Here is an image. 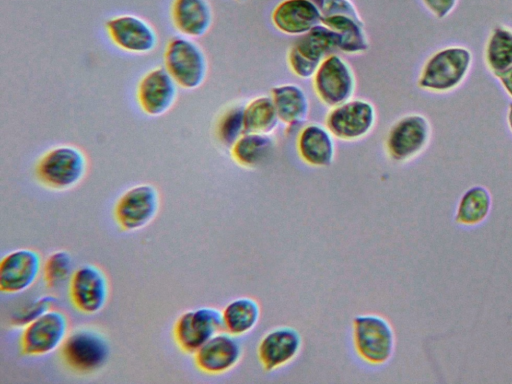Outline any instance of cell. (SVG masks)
I'll use <instances>...</instances> for the list:
<instances>
[{
  "mask_svg": "<svg viewBox=\"0 0 512 384\" xmlns=\"http://www.w3.org/2000/svg\"><path fill=\"white\" fill-rule=\"evenodd\" d=\"M213 18L209 0H172L170 19L182 36L192 39L203 37L210 30Z\"/></svg>",
  "mask_w": 512,
  "mask_h": 384,
  "instance_id": "ffe728a7",
  "label": "cell"
},
{
  "mask_svg": "<svg viewBox=\"0 0 512 384\" xmlns=\"http://www.w3.org/2000/svg\"><path fill=\"white\" fill-rule=\"evenodd\" d=\"M67 315L50 309L23 327L20 349L27 356H44L61 348L69 330Z\"/></svg>",
  "mask_w": 512,
  "mask_h": 384,
  "instance_id": "52a82bcc",
  "label": "cell"
},
{
  "mask_svg": "<svg viewBox=\"0 0 512 384\" xmlns=\"http://www.w3.org/2000/svg\"><path fill=\"white\" fill-rule=\"evenodd\" d=\"M279 121L271 96H259L244 106L245 132L270 135Z\"/></svg>",
  "mask_w": 512,
  "mask_h": 384,
  "instance_id": "4316f807",
  "label": "cell"
},
{
  "mask_svg": "<svg viewBox=\"0 0 512 384\" xmlns=\"http://www.w3.org/2000/svg\"><path fill=\"white\" fill-rule=\"evenodd\" d=\"M339 44V34L320 23L294 41L287 54L288 65L297 77L313 78L322 61L337 54Z\"/></svg>",
  "mask_w": 512,
  "mask_h": 384,
  "instance_id": "3957f363",
  "label": "cell"
},
{
  "mask_svg": "<svg viewBox=\"0 0 512 384\" xmlns=\"http://www.w3.org/2000/svg\"><path fill=\"white\" fill-rule=\"evenodd\" d=\"M422 2L437 18H444L454 9L457 0H422Z\"/></svg>",
  "mask_w": 512,
  "mask_h": 384,
  "instance_id": "d6a6232c",
  "label": "cell"
},
{
  "mask_svg": "<svg viewBox=\"0 0 512 384\" xmlns=\"http://www.w3.org/2000/svg\"><path fill=\"white\" fill-rule=\"evenodd\" d=\"M222 330L221 311L214 307H199L187 310L177 318L173 335L181 350L194 354Z\"/></svg>",
  "mask_w": 512,
  "mask_h": 384,
  "instance_id": "8fae6325",
  "label": "cell"
},
{
  "mask_svg": "<svg viewBox=\"0 0 512 384\" xmlns=\"http://www.w3.org/2000/svg\"><path fill=\"white\" fill-rule=\"evenodd\" d=\"M321 12L322 17L348 16L356 20H362L356 6L351 0H325Z\"/></svg>",
  "mask_w": 512,
  "mask_h": 384,
  "instance_id": "1f68e13d",
  "label": "cell"
},
{
  "mask_svg": "<svg viewBox=\"0 0 512 384\" xmlns=\"http://www.w3.org/2000/svg\"><path fill=\"white\" fill-rule=\"evenodd\" d=\"M223 330L242 336L250 332L260 319V306L250 297H238L226 304L221 311Z\"/></svg>",
  "mask_w": 512,
  "mask_h": 384,
  "instance_id": "603a6c76",
  "label": "cell"
},
{
  "mask_svg": "<svg viewBox=\"0 0 512 384\" xmlns=\"http://www.w3.org/2000/svg\"><path fill=\"white\" fill-rule=\"evenodd\" d=\"M110 347L106 337L97 329L78 327L69 332L60 348V355L71 370L89 374L107 362Z\"/></svg>",
  "mask_w": 512,
  "mask_h": 384,
  "instance_id": "277c9868",
  "label": "cell"
},
{
  "mask_svg": "<svg viewBox=\"0 0 512 384\" xmlns=\"http://www.w3.org/2000/svg\"><path fill=\"white\" fill-rule=\"evenodd\" d=\"M374 106L362 99H350L332 107L325 119L326 128L341 140L354 141L366 136L374 127Z\"/></svg>",
  "mask_w": 512,
  "mask_h": 384,
  "instance_id": "4fadbf2b",
  "label": "cell"
},
{
  "mask_svg": "<svg viewBox=\"0 0 512 384\" xmlns=\"http://www.w3.org/2000/svg\"><path fill=\"white\" fill-rule=\"evenodd\" d=\"M279 120L287 128L301 126L309 115V99L304 90L296 84H281L271 90Z\"/></svg>",
  "mask_w": 512,
  "mask_h": 384,
  "instance_id": "7402d4cb",
  "label": "cell"
},
{
  "mask_svg": "<svg viewBox=\"0 0 512 384\" xmlns=\"http://www.w3.org/2000/svg\"><path fill=\"white\" fill-rule=\"evenodd\" d=\"M245 133L244 106L228 108L219 118L216 134L220 143L226 147L232 145Z\"/></svg>",
  "mask_w": 512,
  "mask_h": 384,
  "instance_id": "f546056e",
  "label": "cell"
},
{
  "mask_svg": "<svg viewBox=\"0 0 512 384\" xmlns=\"http://www.w3.org/2000/svg\"><path fill=\"white\" fill-rule=\"evenodd\" d=\"M274 149L273 139L267 134L245 132L231 147L235 162L247 168L264 163Z\"/></svg>",
  "mask_w": 512,
  "mask_h": 384,
  "instance_id": "d4e9b609",
  "label": "cell"
},
{
  "mask_svg": "<svg viewBox=\"0 0 512 384\" xmlns=\"http://www.w3.org/2000/svg\"><path fill=\"white\" fill-rule=\"evenodd\" d=\"M301 344V336L294 328H274L264 334L259 342V362L266 371L278 369L298 355Z\"/></svg>",
  "mask_w": 512,
  "mask_h": 384,
  "instance_id": "ac0fdd59",
  "label": "cell"
},
{
  "mask_svg": "<svg viewBox=\"0 0 512 384\" xmlns=\"http://www.w3.org/2000/svg\"><path fill=\"white\" fill-rule=\"evenodd\" d=\"M73 272V259L65 250L52 252L43 262L42 273L49 288H59L69 283Z\"/></svg>",
  "mask_w": 512,
  "mask_h": 384,
  "instance_id": "f1b7e54d",
  "label": "cell"
},
{
  "mask_svg": "<svg viewBox=\"0 0 512 384\" xmlns=\"http://www.w3.org/2000/svg\"><path fill=\"white\" fill-rule=\"evenodd\" d=\"M497 76L505 91L512 97V66Z\"/></svg>",
  "mask_w": 512,
  "mask_h": 384,
  "instance_id": "836d02e7",
  "label": "cell"
},
{
  "mask_svg": "<svg viewBox=\"0 0 512 384\" xmlns=\"http://www.w3.org/2000/svg\"><path fill=\"white\" fill-rule=\"evenodd\" d=\"M178 85L163 66L148 70L138 81L136 101L141 111L150 117L169 112L178 97Z\"/></svg>",
  "mask_w": 512,
  "mask_h": 384,
  "instance_id": "5bb4252c",
  "label": "cell"
},
{
  "mask_svg": "<svg viewBox=\"0 0 512 384\" xmlns=\"http://www.w3.org/2000/svg\"><path fill=\"white\" fill-rule=\"evenodd\" d=\"M41 255L34 249L19 248L6 254L0 263V290L18 294L31 288L42 273Z\"/></svg>",
  "mask_w": 512,
  "mask_h": 384,
  "instance_id": "9a60e30c",
  "label": "cell"
},
{
  "mask_svg": "<svg viewBox=\"0 0 512 384\" xmlns=\"http://www.w3.org/2000/svg\"><path fill=\"white\" fill-rule=\"evenodd\" d=\"M164 67L184 90L203 85L208 74V60L202 47L192 38L172 36L163 54Z\"/></svg>",
  "mask_w": 512,
  "mask_h": 384,
  "instance_id": "7a4b0ae2",
  "label": "cell"
},
{
  "mask_svg": "<svg viewBox=\"0 0 512 384\" xmlns=\"http://www.w3.org/2000/svg\"><path fill=\"white\" fill-rule=\"evenodd\" d=\"M491 209V196L483 186L469 188L460 198L455 222L462 226H476L482 223Z\"/></svg>",
  "mask_w": 512,
  "mask_h": 384,
  "instance_id": "484cf974",
  "label": "cell"
},
{
  "mask_svg": "<svg viewBox=\"0 0 512 384\" xmlns=\"http://www.w3.org/2000/svg\"><path fill=\"white\" fill-rule=\"evenodd\" d=\"M313 4H315L320 9L323 7L325 0H307Z\"/></svg>",
  "mask_w": 512,
  "mask_h": 384,
  "instance_id": "d590c367",
  "label": "cell"
},
{
  "mask_svg": "<svg viewBox=\"0 0 512 384\" xmlns=\"http://www.w3.org/2000/svg\"><path fill=\"white\" fill-rule=\"evenodd\" d=\"M88 168V157L80 147L59 144L40 156L35 165V177L47 189L66 191L82 182Z\"/></svg>",
  "mask_w": 512,
  "mask_h": 384,
  "instance_id": "6da1fadb",
  "label": "cell"
},
{
  "mask_svg": "<svg viewBox=\"0 0 512 384\" xmlns=\"http://www.w3.org/2000/svg\"><path fill=\"white\" fill-rule=\"evenodd\" d=\"M471 53L463 47H448L433 54L424 64L418 79L422 89L444 92L458 86L466 76Z\"/></svg>",
  "mask_w": 512,
  "mask_h": 384,
  "instance_id": "8992f818",
  "label": "cell"
},
{
  "mask_svg": "<svg viewBox=\"0 0 512 384\" xmlns=\"http://www.w3.org/2000/svg\"><path fill=\"white\" fill-rule=\"evenodd\" d=\"M313 86L325 105L335 107L351 99L356 80L350 65L339 55L332 54L318 67Z\"/></svg>",
  "mask_w": 512,
  "mask_h": 384,
  "instance_id": "30bf717a",
  "label": "cell"
},
{
  "mask_svg": "<svg viewBox=\"0 0 512 384\" xmlns=\"http://www.w3.org/2000/svg\"><path fill=\"white\" fill-rule=\"evenodd\" d=\"M105 31L118 49L134 55H146L158 45V34L146 19L134 14H119L106 20Z\"/></svg>",
  "mask_w": 512,
  "mask_h": 384,
  "instance_id": "9c48e42d",
  "label": "cell"
},
{
  "mask_svg": "<svg viewBox=\"0 0 512 384\" xmlns=\"http://www.w3.org/2000/svg\"><path fill=\"white\" fill-rule=\"evenodd\" d=\"M69 297L79 312L99 313L109 298V281L104 271L94 264L76 268L69 281Z\"/></svg>",
  "mask_w": 512,
  "mask_h": 384,
  "instance_id": "7c38bea8",
  "label": "cell"
},
{
  "mask_svg": "<svg viewBox=\"0 0 512 384\" xmlns=\"http://www.w3.org/2000/svg\"><path fill=\"white\" fill-rule=\"evenodd\" d=\"M160 203L157 187L151 183H140L124 191L118 198L114 218L123 231H137L155 219Z\"/></svg>",
  "mask_w": 512,
  "mask_h": 384,
  "instance_id": "ba28073f",
  "label": "cell"
},
{
  "mask_svg": "<svg viewBox=\"0 0 512 384\" xmlns=\"http://www.w3.org/2000/svg\"><path fill=\"white\" fill-rule=\"evenodd\" d=\"M321 23L339 34V51L355 55L368 50L369 42L363 20L348 16H326L322 17Z\"/></svg>",
  "mask_w": 512,
  "mask_h": 384,
  "instance_id": "cb8c5ba5",
  "label": "cell"
},
{
  "mask_svg": "<svg viewBox=\"0 0 512 384\" xmlns=\"http://www.w3.org/2000/svg\"><path fill=\"white\" fill-rule=\"evenodd\" d=\"M353 342L357 354L365 362L380 365L392 357L395 335L385 318L362 314L353 319Z\"/></svg>",
  "mask_w": 512,
  "mask_h": 384,
  "instance_id": "5b68a950",
  "label": "cell"
},
{
  "mask_svg": "<svg viewBox=\"0 0 512 384\" xmlns=\"http://www.w3.org/2000/svg\"><path fill=\"white\" fill-rule=\"evenodd\" d=\"M297 150L305 163L314 167H327L335 155L333 135L326 127L309 124L299 132Z\"/></svg>",
  "mask_w": 512,
  "mask_h": 384,
  "instance_id": "44dd1931",
  "label": "cell"
},
{
  "mask_svg": "<svg viewBox=\"0 0 512 384\" xmlns=\"http://www.w3.org/2000/svg\"><path fill=\"white\" fill-rule=\"evenodd\" d=\"M271 20L280 32L300 36L322 22V12L307 0H282L273 9Z\"/></svg>",
  "mask_w": 512,
  "mask_h": 384,
  "instance_id": "d6986e66",
  "label": "cell"
},
{
  "mask_svg": "<svg viewBox=\"0 0 512 384\" xmlns=\"http://www.w3.org/2000/svg\"><path fill=\"white\" fill-rule=\"evenodd\" d=\"M507 121H508L509 128L512 131V103L509 105Z\"/></svg>",
  "mask_w": 512,
  "mask_h": 384,
  "instance_id": "e575fe53",
  "label": "cell"
},
{
  "mask_svg": "<svg viewBox=\"0 0 512 384\" xmlns=\"http://www.w3.org/2000/svg\"><path fill=\"white\" fill-rule=\"evenodd\" d=\"M486 61L496 75L512 66V31L503 27L492 31L487 43Z\"/></svg>",
  "mask_w": 512,
  "mask_h": 384,
  "instance_id": "83f0119b",
  "label": "cell"
},
{
  "mask_svg": "<svg viewBox=\"0 0 512 384\" xmlns=\"http://www.w3.org/2000/svg\"><path fill=\"white\" fill-rule=\"evenodd\" d=\"M237 1H244V0H237Z\"/></svg>",
  "mask_w": 512,
  "mask_h": 384,
  "instance_id": "8d00e7d4",
  "label": "cell"
},
{
  "mask_svg": "<svg viewBox=\"0 0 512 384\" xmlns=\"http://www.w3.org/2000/svg\"><path fill=\"white\" fill-rule=\"evenodd\" d=\"M429 135L430 127L425 117L419 114L404 116L391 126L387 134V153L394 161H408L424 149Z\"/></svg>",
  "mask_w": 512,
  "mask_h": 384,
  "instance_id": "2e32d148",
  "label": "cell"
},
{
  "mask_svg": "<svg viewBox=\"0 0 512 384\" xmlns=\"http://www.w3.org/2000/svg\"><path fill=\"white\" fill-rule=\"evenodd\" d=\"M57 299L52 295H42L22 307L11 319L14 326L24 327L45 312L53 309Z\"/></svg>",
  "mask_w": 512,
  "mask_h": 384,
  "instance_id": "4dcf8cb0",
  "label": "cell"
},
{
  "mask_svg": "<svg viewBox=\"0 0 512 384\" xmlns=\"http://www.w3.org/2000/svg\"><path fill=\"white\" fill-rule=\"evenodd\" d=\"M193 355L194 363L200 371L209 375H219L238 364L242 356V347L237 336L222 330Z\"/></svg>",
  "mask_w": 512,
  "mask_h": 384,
  "instance_id": "e0dca14e",
  "label": "cell"
}]
</instances>
